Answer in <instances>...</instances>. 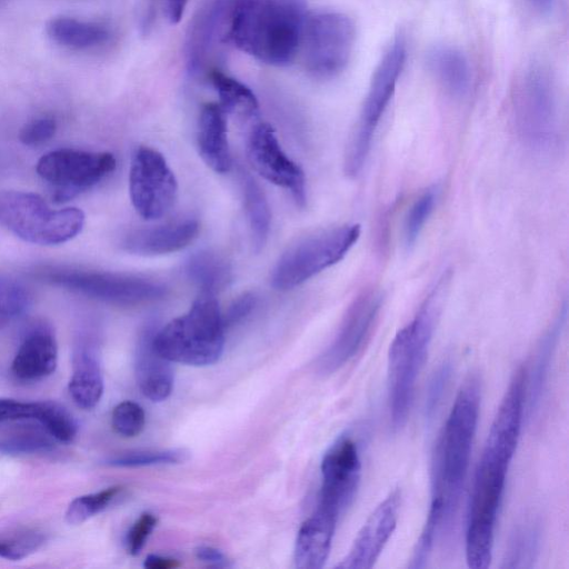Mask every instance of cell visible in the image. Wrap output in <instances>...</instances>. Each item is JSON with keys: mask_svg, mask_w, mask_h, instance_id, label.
Listing matches in <instances>:
<instances>
[{"mask_svg": "<svg viewBox=\"0 0 569 569\" xmlns=\"http://www.w3.org/2000/svg\"><path fill=\"white\" fill-rule=\"evenodd\" d=\"M46 32L56 44L74 51L97 48L110 38V31L104 24L67 16L50 19Z\"/></svg>", "mask_w": 569, "mask_h": 569, "instance_id": "603a6c76", "label": "cell"}, {"mask_svg": "<svg viewBox=\"0 0 569 569\" xmlns=\"http://www.w3.org/2000/svg\"><path fill=\"white\" fill-rule=\"evenodd\" d=\"M143 566L148 569H173L179 567L180 562L173 558L149 555L144 559Z\"/></svg>", "mask_w": 569, "mask_h": 569, "instance_id": "bcb514c9", "label": "cell"}, {"mask_svg": "<svg viewBox=\"0 0 569 569\" xmlns=\"http://www.w3.org/2000/svg\"><path fill=\"white\" fill-rule=\"evenodd\" d=\"M120 486L74 498L67 507L64 519L69 525H81L104 510L121 491Z\"/></svg>", "mask_w": 569, "mask_h": 569, "instance_id": "4dcf8cb0", "label": "cell"}, {"mask_svg": "<svg viewBox=\"0 0 569 569\" xmlns=\"http://www.w3.org/2000/svg\"><path fill=\"white\" fill-rule=\"evenodd\" d=\"M56 129L57 123L52 117H39L21 128L19 139L26 146H38L50 140Z\"/></svg>", "mask_w": 569, "mask_h": 569, "instance_id": "60d3db41", "label": "cell"}, {"mask_svg": "<svg viewBox=\"0 0 569 569\" xmlns=\"http://www.w3.org/2000/svg\"><path fill=\"white\" fill-rule=\"evenodd\" d=\"M407 58V46L399 34L393 39L379 61L345 156V172L356 177L362 169L376 130L383 117Z\"/></svg>", "mask_w": 569, "mask_h": 569, "instance_id": "52a82bcc", "label": "cell"}, {"mask_svg": "<svg viewBox=\"0 0 569 569\" xmlns=\"http://www.w3.org/2000/svg\"><path fill=\"white\" fill-rule=\"evenodd\" d=\"M48 278L60 286L86 296L118 305L154 301L166 296V288L156 281L122 273L98 271H50Z\"/></svg>", "mask_w": 569, "mask_h": 569, "instance_id": "5bb4252c", "label": "cell"}, {"mask_svg": "<svg viewBox=\"0 0 569 569\" xmlns=\"http://www.w3.org/2000/svg\"><path fill=\"white\" fill-rule=\"evenodd\" d=\"M164 16L170 23H178L186 10L189 0H161Z\"/></svg>", "mask_w": 569, "mask_h": 569, "instance_id": "f6af8a7d", "label": "cell"}, {"mask_svg": "<svg viewBox=\"0 0 569 569\" xmlns=\"http://www.w3.org/2000/svg\"><path fill=\"white\" fill-rule=\"evenodd\" d=\"M361 478V459L357 441L350 433L341 435L321 461L319 510L339 520L351 505Z\"/></svg>", "mask_w": 569, "mask_h": 569, "instance_id": "4fadbf2b", "label": "cell"}, {"mask_svg": "<svg viewBox=\"0 0 569 569\" xmlns=\"http://www.w3.org/2000/svg\"><path fill=\"white\" fill-rule=\"evenodd\" d=\"M382 307L377 290L359 295L348 308L331 343L318 358L317 369L329 375L355 358L369 340Z\"/></svg>", "mask_w": 569, "mask_h": 569, "instance_id": "9a60e30c", "label": "cell"}, {"mask_svg": "<svg viewBox=\"0 0 569 569\" xmlns=\"http://www.w3.org/2000/svg\"><path fill=\"white\" fill-rule=\"evenodd\" d=\"M256 297L251 292H246L238 297L222 315L224 328H229L242 321L253 309Z\"/></svg>", "mask_w": 569, "mask_h": 569, "instance_id": "7bdbcfd3", "label": "cell"}, {"mask_svg": "<svg viewBox=\"0 0 569 569\" xmlns=\"http://www.w3.org/2000/svg\"><path fill=\"white\" fill-rule=\"evenodd\" d=\"M567 316V307L563 306L555 321L547 329L535 353L530 375L526 370V401L530 412L540 403L549 376L551 359L563 328Z\"/></svg>", "mask_w": 569, "mask_h": 569, "instance_id": "d4e9b609", "label": "cell"}, {"mask_svg": "<svg viewBox=\"0 0 569 569\" xmlns=\"http://www.w3.org/2000/svg\"><path fill=\"white\" fill-rule=\"evenodd\" d=\"M427 64L442 88L456 97L465 96L471 86V69L467 57L457 48L440 44L427 54Z\"/></svg>", "mask_w": 569, "mask_h": 569, "instance_id": "cb8c5ba5", "label": "cell"}, {"mask_svg": "<svg viewBox=\"0 0 569 569\" xmlns=\"http://www.w3.org/2000/svg\"><path fill=\"white\" fill-rule=\"evenodd\" d=\"M197 147L204 163L214 172L226 173L232 166L228 142L227 113L219 103L202 107L198 120Z\"/></svg>", "mask_w": 569, "mask_h": 569, "instance_id": "ffe728a7", "label": "cell"}, {"mask_svg": "<svg viewBox=\"0 0 569 569\" xmlns=\"http://www.w3.org/2000/svg\"><path fill=\"white\" fill-rule=\"evenodd\" d=\"M146 415L142 407L133 401L118 403L111 413L113 430L127 438L138 436L144 427Z\"/></svg>", "mask_w": 569, "mask_h": 569, "instance_id": "d590c367", "label": "cell"}, {"mask_svg": "<svg viewBox=\"0 0 569 569\" xmlns=\"http://www.w3.org/2000/svg\"><path fill=\"white\" fill-rule=\"evenodd\" d=\"M0 223L27 242L53 246L74 238L84 214L78 208L53 210L37 193L0 191Z\"/></svg>", "mask_w": 569, "mask_h": 569, "instance_id": "8992f818", "label": "cell"}, {"mask_svg": "<svg viewBox=\"0 0 569 569\" xmlns=\"http://www.w3.org/2000/svg\"><path fill=\"white\" fill-rule=\"evenodd\" d=\"M116 159L110 152L58 149L43 154L37 163L38 174L56 188L59 201L72 198L111 173Z\"/></svg>", "mask_w": 569, "mask_h": 569, "instance_id": "7c38bea8", "label": "cell"}, {"mask_svg": "<svg viewBox=\"0 0 569 569\" xmlns=\"http://www.w3.org/2000/svg\"><path fill=\"white\" fill-rule=\"evenodd\" d=\"M537 1L538 3H540L541 6H545L548 3L549 0H535Z\"/></svg>", "mask_w": 569, "mask_h": 569, "instance_id": "7dc6e473", "label": "cell"}, {"mask_svg": "<svg viewBox=\"0 0 569 569\" xmlns=\"http://www.w3.org/2000/svg\"><path fill=\"white\" fill-rule=\"evenodd\" d=\"M338 520L315 510L301 525L295 546V565L299 569H319L326 563Z\"/></svg>", "mask_w": 569, "mask_h": 569, "instance_id": "7402d4cb", "label": "cell"}, {"mask_svg": "<svg viewBox=\"0 0 569 569\" xmlns=\"http://www.w3.org/2000/svg\"><path fill=\"white\" fill-rule=\"evenodd\" d=\"M196 557L211 566L226 567L228 566V559L218 549L208 546H200L194 550Z\"/></svg>", "mask_w": 569, "mask_h": 569, "instance_id": "ee69618b", "label": "cell"}, {"mask_svg": "<svg viewBox=\"0 0 569 569\" xmlns=\"http://www.w3.org/2000/svg\"><path fill=\"white\" fill-rule=\"evenodd\" d=\"M355 38V24L345 13L323 11L307 16L300 49L308 72L318 79L338 76L350 60Z\"/></svg>", "mask_w": 569, "mask_h": 569, "instance_id": "30bf717a", "label": "cell"}, {"mask_svg": "<svg viewBox=\"0 0 569 569\" xmlns=\"http://www.w3.org/2000/svg\"><path fill=\"white\" fill-rule=\"evenodd\" d=\"M210 81L219 97L218 103L227 116L249 120L258 114L257 97L244 83L218 70L211 71Z\"/></svg>", "mask_w": 569, "mask_h": 569, "instance_id": "83f0119b", "label": "cell"}, {"mask_svg": "<svg viewBox=\"0 0 569 569\" xmlns=\"http://www.w3.org/2000/svg\"><path fill=\"white\" fill-rule=\"evenodd\" d=\"M48 401H21L0 398V422L16 420H37L42 423Z\"/></svg>", "mask_w": 569, "mask_h": 569, "instance_id": "f35d334b", "label": "cell"}, {"mask_svg": "<svg viewBox=\"0 0 569 569\" xmlns=\"http://www.w3.org/2000/svg\"><path fill=\"white\" fill-rule=\"evenodd\" d=\"M29 305V295L20 284L0 279V329L20 316Z\"/></svg>", "mask_w": 569, "mask_h": 569, "instance_id": "8d00e7d4", "label": "cell"}, {"mask_svg": "<svg viewBox=\"0 0 569 569\" xmlns=\"http://www.w3.org/2000/svg\"><path fill=\"white\" fill-rule=\"evenodd\" d=\"M447 276L426 297L413 318L392 339L388 351V401L392 429H401L411 409L419 373L439 319Z\"/></svg>", "mask_w": 569, "mask_h": 569, "instance_id": "277c9868", "label": "cell"}, {"mask_svg": "<svg viewBox=\"0 0 569 569\" xmlns=\"http://www.w3.org/2000/svg\"><path fill=\"white\" fill-rule=\"evenodd\" d=\"M480 391L478 377H468L438 438L432 462L430 508L409 565L412 568L427 565L437 539L455 521L477 430Z\"/></svg>", "mask_w": 569, "mask_h": 569, "instance_id": "7a4b0ae2", "label": "cell"}, {"mask_svg": "<svg viewBox=\"0 0 569 569\" xmlns=\"http://www.w3.org/2000/svg\"><path fill=\"white\" fill-rule=\"evenodd\" d=\"M52 448V441L39 433L17 435L0 441V452L8 455L37 453Z\"/></svg>", "mask_w": 569, "mask_h": 569, "instance_id": "ab89813d", "label": "cell"}, {"mask_svg": "<svg viewBox=\"0 0 569 569\" xmlns=\"http://www.w3.org/2000/svg\"><path fill=\"white\" fill-rule=\"evenodd\" d=\"M157 517L149 512L142 513L139 519H137L128 531L126 539L129 553L136 556L141 551L148 537L157 526Z\"/></svg>", "mask_w": 569, "mask_h": 569, "instance_id": "b9f144b4", "label": "cell"}, {"mask_svg": "<svg viewBox=\"0 0 569 569\" xmlns=\"http://www.w3.org/2000/svg\"><path fill=\"white\" fill-rule=\"evenodd\" d=\"M196 219H183L131 231L123 241L127 251L157 256L179 251L189 246L199 233Z\"/></svg>", "mask_w": 569, "mask_h": 569, "instance_id": "d6986e66", "label": "cell"}, {"mask_svg": "<svg viewBox=\"0 0 569 569\" xmlns=\"http://www.w3.org/2000/svg\"><path fill=\"white\" fill-rule=\"evenodd\" d=\"M129 192L136 211L147 220L159 219L174 204L178 182L164 157L141 146L131 159Z\"/></svg>", "mask_w": 569, "mask_h": 569, "instance_id": "8fae6325", "label": "cell"}, {"mask_svg": "<svg viewBox=\"0 0 569 569\" xmlns=\"http://www.w3.org/2000/svg\"><path fill=\"white\" fill-rule=\"evenodd\" d=\"M44 536L37 530H21L0 537V558L17 561L27 558L44 543Z\"/></svg>", "mask_w": 569, "mask_h": 569, "instance_id": "836d02e7", "label": "cell"}, {"mask_svg": "<svg viewBox=\"0 0 569 569\" xmlns=\"http://www.w3.org/2000/svg\"><path fill=\"white\" fill-rule=\"evenodd\" d=\"M400 503L401 492L395 489L368 517L337 568L369 569L375 565L397 527Z\"/></svg>", "mask_w": 569, "mask_h": 569, "instance_id": "e0dca14e", "label": "cell"}, {"mask_svg": "<svg viewBox=\"0 0 569 569\" xmlns=\"http://www.w3.org/2000/svg\"><path fill=\"white\" fill-rule=\"evenodd\" d=\"M516 131L535 150L551 149L559 137V113L549 76L532 67L519 80L512 101Z\"/></svg>", "mask_w": 569, "mask_h": 569, "instance_id": "9c48e42d", "label": "cell"}, {"mask_svg": "<svg viewBox=\"0 0 569 569\" xmlns=\"http://www.w3.org/2000/svg\"><path fill=\"white\" fill-rule=\"evenodd\" d=\"M0 1H2V0H0Z\"/></svg>", "mask_w": 569, "mask_h": 569, "instance_id": "c3c4849f", "label": "cell"}, {"mask_svg": "<svg viewBox=\"0 0 569 569\" xmlns=\"http://www.w3.org/2000/svg\"><path fill=\"white\" fill-rule=\"evenodd\" d=\"M224 329L216 295L200 291L184 315L156 331L153 345L170 362L209 366L222 355Z\"/></svg>", "mask_w": 569, "mask_h": 569, "instance_id": "5b68a950", "label": "cell"}, {"mask_svg": "<svg viewBox=\"0 0 569 569\" xmlns=\"http://www.w3.org/2000/svg\"><path fill=\"white\" fill-rule=\"evenodd\" d=\"M189 459V451L184 449L139 450L123 452L106 460L113 467H146L159 465H176Z\"/></svg>", "mask_w": 569, "mask_h": 569, "instance_id": "1f68e13d", "label": "cell"}, {"mask_svg": "<svg viewBox=\"0 0 569 569\" xmlns=\"http://www.w3.org/2000/svg\"><path fill=\"white\" fill-rule=\"evenodd\" d=\"M240 184L251 244L259 252L263 249L270 231V207L263 190L248 172H240Z\"/></svg>", "mask_w": 569, "mask_h": 569, "instance_id": "4316f807", "label": "cell"}, {"mask_svg": "<svg viewBox=\"0 0 569 569\" xmlns=\"http://www.w3.org/2000/svg\"><path fill=\"white\" fill-rule=\"evenodd\" d=\"M58 365V345L46 329L31 331L21 342L11 363L12 375L22 381L43 379L54 372Z\"/></svg>", "mask_w": 569, "mask_h": 569, "instance_id": "44dd1931", "label": "cell"}, {"mask_svg": "<svg viewBox=\"0 0 569 569\" xmlns=\"http://www.w3.org/2000/svg\"><path fill=\"white\" fill-rule=\"evenodd\" d=\"M452 376V362L445 360L433 372L426 392L425 417L431 421L440 408Z\"/></svg>", "mask_w": 569, "mask_h": 569, "instance_id": "74e56055", "label": "cell"}, {"mask_svg": "<svg viewBox=\"0 0 569 569\" xmlns=\"http://www.w3.org/2000/svg\"><path fill=\"white\" fill-rule=\"evenodd\" d=\"M44 429L57 441L69 443L78 432V425L73 416L60 403L54 401L48 402V409L43 422Z\"/></svg>", "mask_w": 569, "mask_h": 569, "instance_id": "e575fe53", "label": "cell"}, {"mask_svg": "<svg viewBox=\"0 0 569 569\" xmlns=\"http://www.w3.org/2000/svg\"><path fill=\"white\" fill-rule=\"evenodd\" d=\"M68 390L73 402L83 410L93 409L99 403L103 378L92 351L82 349L74 356Z\"/></svg>", "mask_w": 569, "mask_h": 569, "instance_id": "484cf974", "label": "cell"}, {"mask_svg": "<svg viewBox=\"0 0 569 569\" xmlns=\"http://www.w3.org/2000/svg\"><path fill=\"white\" fill-rule=\"evenodd\" d=\"M526 405V368L513 372L476 469L466 530V560L470 568H488L508 470L513 458Z\"/></svg>", "mask_w": 569, "mask_h": 569, "instance_id": "6da1fadb", "label": "cell"}, {"mask_svg": "<svg viewBox=\"0 0 569 569\" xmlns=\"http://www.w3.org/2000/svg\"><path fill=\"white\" fill-rule=\"evenodd\" d=\"M307 14L303 0H231L227 40L272 66L297 56Z\"/></svg>", "mask_w": 569, "mask_h": 569, "instance_id": "3957f363", "label": "cell"}, {"mask_svg": "<svg viewBox=\"0 0 569 569\" xmlns=\"http://www.w3.org/2000/svg\"><path fill=\"white\" fill-rule=\"evenodd\" d=\"M359 224H342L308 236L288 248L277 261L271 284L292 289L345 258L360 237Z\"/></svg>", "mask_w": 569, "mask_h": 569, "instance_id": "ba28073f", "label": "cell"}, {"mask_svg": "<svg viewBox=\"0 0 569 569\" xmlns=\"http://www.w3.org/2000/svg\"><path fill=\"white\" fill-rule=\"evenodd\" d=\"M438 199L436 187L423 191L408 209L403 221V241L409 248L416 243L433 212Z\"/></svg>", "mask_w": 569, "mask_h": 569, "instance_id": "d6a6232c", "label": "cell"}, {"mask_svg": "<svg viewBox=\"0 0 569 569\" xmlns=\"http://www.w3.org/2000/svg\"><path fill=\"white\" fill-rule=\"evenodd\" d=\"M248 160L256 172L276 186L290 191L296 203H306V177L302 169L282 150L274 129L259 122L247 141Z\"/></svg>", "mask_w": 569, "mask_h": 569, "instance_id": "2e32d148", "label": "cell"}, {"mask_svg": "<svg viewBox=\"0 0 569 569\" xmlns=\"http://www.w3.org/2000/svg\"><path fill=\"white\" fill-rule=\"evenodd\" d=\"M541 533L536 519L518 523L509 537L502 568H531L540 552Z\"/></svg>", "mask_w": 569, "mask_h": 569, "instance_id": "f546056e", "label": "cell"}, {"mask_svg": "<svg viewBox=\"0 0 569 569\" xmlns=\"http://www.w3.org/2000/svg\"><path fill=\"white\" fill-rule=\"evenodd\" d=\"M156 331L153 325L142 330L134 356V371L141 392L151 401L159 402L166 400L172 391L173 371L170 361L154 348Z\"/></svg>", "mask_w": 569, "mask_h": 569, "instance_id": "ac0fdd59", "label": "cell"}, {"mask_svg": "<svg viewBox=\"0 0 569 569\" xmlns=\"http://www.w3.org/2000/svg\"><path fill=\"white\" fill-rule=\"evenodd\" d=\"M186 273L200 291L213 295L226 288L231 279L228 261L209 250L192 254L186 263Z\"/></svg>", "mask_w": 569, "mask_h": 569, "instance_id": "f1b7e54d", "label": "cell"}]
</instances>
